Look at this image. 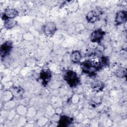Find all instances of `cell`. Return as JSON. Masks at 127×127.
<instances>
[{
  "instance_id": "cell-1",
  "label": "cell",
  "mask_w": 127,
  "mask_h": 127,
  "mask_svg": "<svg viewBox=\"0 0 127 127\" xmlns=\"http://www.w3.org/2000/svg\"><path fill=\"white\" fill-rule=\"evenodd\" d=\"M82 72L90 76L95 75L101 69L98 62L92 60H85L80 64Z\"/></svg>"
},
{
  "instance_id": "cell-2",
  "label": "cell",
  "mask_w": 127,
  "mask_h": 127,
  "mask_svg": "<svg viewBox=\"0 0 127 127\" xmlns=\"http://www.w3.org/2000/svg\"><path fill=\"white\" fill-rule=\"evenodd\" d=\"M64 79L71 88L76 87L80 83V78L77 73L72 70H67L64 73Z\"/></svg>"
},
{
  "instance_id": "cell-3",
  "label": "cell",
  "mask_w": 127,
  "mask_h": 127,
  "mask_svg": "<svg viewBox=\"0 0 127 127\" xmlns=\"http://www.w3.org/2000/svg\"><path fill=\"white\" fill-rule=\"evenodd\" d=\"M57 31L56 24L54 22L49 21L44 24L42 27L43 33L48 37H53Z\"/></svg>"
},
{
  "instance_id": "cell-4",
  "label": "cell",
  "mask_w": 127,
  "mask_h": 127,
  "mask_svg": "<svg viewBox=\"0 0 127 127\" xmlns=\"http://www.w3.org/2000/svg\"><path fill=\"white\" fill-rule=\"evenodd\" d=\"M105 35V32L101 28L94 30L90 34V40L92 43L100 44Z\"/></svg>"
},
{
  "instance_id": "cell-5",
  "label": "cell",
  "mask_w": 127,
  "mask_h": 127,
  "mask_svg": "<svg viewBox=\"0 0 127 127\" xmlns=\"http://www.w3.org/2000/svg\"><path fill=\"white\" fill-rule=\"evenodd\" d=\"M12 49V42L11 41H6L0 46V57L4 59L9 55Z\"/></svg>"
},
{
  "instance_id": "cell-6",
  "label": "cell",
  "mask_w": 127,
  "mask_h": 127,
  "mask_svg": "<svg viewBox=\"0 0 127 127\" xmlns=\"http://www.w3.org/2000/svg\"><path fill=\"white\" fill-rule=\"evenodd\" d=\"M52 77V72L49 69H43L40 72L39 78L41 80L42 84L45 86L51 81Z\"/></svg>"
},
{
  "instance_id": "cell-7",
  "label": "cell",
  "mask_w": 127,
  "mask_h": 127,
  "mask_svg": "<svg viewBox=\"0 0 127 127\" xmlns=\"http://www.w3.org/2000/svg\"><path fill=\"white\" fill-rule=\"evenodd\" d=\"M19 14L17 9L13 8H7L5 9L2 15V19L3 20L6 19H14Z\"/></svg>"
},
{
  "instance_id": "cell-8",
  "label": "cell",
  "mask_w": 127,
  "mask_h": 127,
  "mask_svg": "<svg viewBox=\"0 0 127 127\" xmlns=\"http://www.w3.org/2000/svg\"><path fill=\"white\" fill-rule=\"evenodd\" d=\"M127 19V12L126 10H120L116 13L115 19V21L116 25H119L125 23Z\"/></svg>"
},
{
  "instance_id": "cell-9",
  "label": "cell",
  "mask_w": 127,
  "mask_h": 127,
  "mask_svg": "<svg viewBox=\"0 0 127 127\" xmlns=\"http://www.w3.org/2000/svg\"><path fill=\"white\" fill-rule=\"evenodd\" d=\"M73 121V119L66 115H61L58 122V127H66L70 125Z\"/></svg>"
},
{
  "instance_id": "cell-10",
  "label": "cell",
  "mask_w": 127,
  "mask_h": 127,
  "mask_svg": "<svg viewBox=\"0 0 127 127\" xmlns=\"http://www.w3.org/2000/svg\"><path fill=\"white\" fill-rule=\"evenodd\" d=\"M86 19L88 22L93 23L99 20V15L95 10H92L87 13Z\"/></svg>"
},
{
  "instance_id": "cell-11",
  "label": "cell",
  "mask_w": 127,
  "mask_h": 127,
  "mask_svg": "<svg viewBox=\"0 0 127 127\" xmlns=\"http://www.w3.org/2000/svg\"><path fill=\"white\" fill-rule=\"evenodd\" d=\"M92 90L95 92H100L103 91L104 88V84L101 81L96 80L91 84Z\"/></svg>"
},
{
  "instance_id": "cell-12",
  "label": "cell",
  "mask_w": 127,
  "mask_h": 127,
  "mask_svg": "<svg viewBox=\"0 0 127 127\" xmlns=\"http://www.w3.org/2000/svg\"><path fill=\"white\" fill-rule=\"evenodd\" d=\"M70 58L73 63L76 64L79 63L82 59V55L81 52L78 50L72 51L70 54Z\"/></svg>"
},
{
  "instance_id": "cell-13",
  "label": "cell",
  "mask_w": 127,
  "mask_h": 127,
  "mask_svg": "<svg viewBox=\"0 0 127 127\" xmlns=\"http://www.w3.org/2000/svg\"><path fill=\"white\" fill-rule=\"evenodd\" d=\"M98 64L101 69L107 67L110 64V60L108 57L102 56L99 59Z\"/></svg>"
},
{
  "instance_id": "cell-14",
  "label": "cell",
  "mask_w": 127,
  "mask_h": 127,
  "mask_svg": "<svg viewBox=\"0 0 127 127\" xmlns=\"http://www.w3.org/2000/svg\"><path fill=\"white\" fill-rule=\"evenodd\" d=\"M4 26L5 28L9 29L14 27L17 24V21L14 19H4Z\"/></svg>"
},
{
  "instance_id": "cell-15",
  "label": "cell",
  "mask_w": 127,
  "mask_h": 127,
  "mask_svg": "<svg viewBox=\"0 0 127 127\" xmlns=\"http://www.w3.org/2000/svg\"><path fill=\"white\" fill-rule=\"evenodd\" d=\"M127 75V69L126 68L120 67L115 71V75L119 78H124L126 77Z\"/></svg>"
}]
</instances>
